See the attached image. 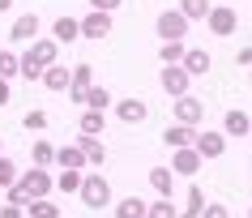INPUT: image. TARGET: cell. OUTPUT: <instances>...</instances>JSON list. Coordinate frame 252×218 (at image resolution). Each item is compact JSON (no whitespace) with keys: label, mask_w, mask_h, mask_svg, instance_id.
Segmentation results:
<instances>
[{"label":"cell","mask_w":252,"mask_h":218,"mask_svg":"<svg viewBox=\"0 0 252 218\" xmlns=\"http://www.w3.org/2000/svg\"><path fill=\"white\" fill-rule=\"evenodd\" d=\"M52 64H60V43L39 34V39L22 52V77H26V82H43V73Z\"/></svg>","instance_id":"6da1fadb"},{"label":"cell","mask_w":252,"mask_h":218,"mask_svg":"<svg viewBox=\"0 0 252 218\" xmlns=\"http://www.w3.org/2000/svg\"><path fill=\"white\" fill-rule=\"evenodd\" d=\"M77 201L86 205V210H107V205H116L111 180H107L103 171H86V176H81V192H77Z\"/></svg>","instance_id":"7a4b0ae2"},{"label":"cell","mask_w":252,"mask_h":218,"mask_svg":"<svg viewBox=\"0 0 252 218\" xmlns=\"http://www.w3.org/2000/svg\"><path fill=\"white\" fill-rule=\"evenodd\" d=\"M17 184L26 188L30 201H47V197L56 192V176L47 171V167H26V171L17 176Z\"/></svg>","instance_id":"3957f363"},{"label":"cell","mask_w":252,"mask_h":218,"mask_svg":"<svg viewBox=\"0 0 252 218\" xmlns=\"http://www.w3.org/2000/svg\"><path fill=\"white\" fill-rule=\"evenodd\" d=\"M205 30H210L214 39H231V34L239 30V13L231 9V4H214L210 17H205Z\"/></svg>","instance_id":"277c9868"},{"label":"cell","mask_w":252,"mask_h":218,"mask_svg":"<svg viewBox=\"0 0 252 218\" xmlns=\"http://www.w3.org/2000/svg\"><path fill=\"white\" fill-rule=\"evenodd\" d=\"M154 30H158V39H162V43H184V34H188V17L180 13V9H162L158 22H154Z\"/></svg>","instance_id":"5b68a950"},{"label":"cell","mask_w":252,"mask_h":218,"mask_svg":"<svg viewBox=\"0 0 252 218\" xmlns=\"http://www.w3.org/2000/svg\"><path fill=\"white\" fill-rule=\"evenodd\" d=\"M158 86L167 90V98L175 103V98H184V94H188L192 77L184 73V64H162V68H158Z\"/></svg>","instance_id":"8992f818"},{"label":"cell","mask_w":252,"mask_h":218,"mask_svg":"<svg viewBox=\"0 0 252 218\" xmlns=\"http://www.w3.org/2000/svg\"><path fill=\"white\" fill-rule=\"evenodd\" d=\"M171 111H175V124H188V128H197V124L205 120V103H201L197 94L175 98V103H171Z\"/></svg>","instance_id":"52a82bcc"},{"label":"cell","mask_w":252,"mask_h":218,"mask_svg":"<svg viewBox=\"0 0 252 218\" xmlns=\"http://www.w3.org/2000/svg\"><path fill=\"white\" fill-rule=\"evenodd\" d=\"M90 86H94V64L90 60H77L73 64V82H68V103H86Z\"/></svg>","instance_id":"ba28073f"},{"label":"cell","mask_w":252,"mask_h":218,"mask_svg":"<svg viewBox=\"0 0 252 218\" xmlns=\"http://www.w3.org/2000/svg\"><path fill=\"white\" fill-rule=\"evenodd\" d=\"M192 150H197L201 158H222V154H226V137L222 133H210V128H197Z\"/></svg>","instance_id":"9c48e42d"},{"label":"cell","mask_w":252,"mask_h":218,"mask_svg":"<svg viewBox=\"0 0 252 218\" xmlns=\"http://www.w3.org/2000/svg\"><path fill=\"white\" fill-rule=\"evenodd\" d=\"M39 30H43L39 13H17V17H13V30H9V39H13V43H26V47H30V43L39 39Z\"/></svg>","instance_id":"30bf717a"},{"label":"cell","mask_w":252,"mask_h":218,"mask_svg":"<svg viewBox=\"0 0 252 218\" xmlns=\"http://www.w3.org/2000/svg\"><path fill=\"white\" fill-rule=\"evenodd\" d=\"M81 22V39H94V43H103L107 34H111V13H86V17H77Z\"/></svg>","instance_id":"8fae6325"},{"label":"cell","mask_w":252,"mask_h":218,"mask_svg":"<svg viewBox=\"0 0 252 218\" xmlns=\"http://www.w3.org/2000/svg\"><path fill=\"white\" fill-rule=\"evenodd\" d=\"M201 167H205V158H201L192 146H188V150H171V176H197Z\"/></svg>","instance_id":"7c38bea8"},{"label":"cell","mask_w":252,"mask_h":218,"mask_svg":"<svg viewBox=\"0 0 252 218\" xmlns=\"http://www.w3.org/2000/svg\"><path fill=\"white\" fill-rule=\"evenodd\" d=\"M116 116H120V124H146L150 103H146V98H120V103H116Z\"/></svg>","instance_id":"4fadbf2b"},{"label":"cell","mask_w":252,"mask_h":218,"mask_svg":"<svg viewBox=\"0 0 252 218\" xmlns=\"http://www.w3.org/2000/svg\"><path fill=\"white\" fill-rule=\"evenodd\" d=\"M77 150L86 154V167H103V163H107L103 137H86V133H77Z\"/></svg>","instance_id":"5bb4252c"},{"label":"cell","mask_w":252,"mask_h":218,"mask_svg":"<svg viewBox=\"0 0 252 218\" xmlns=\"http://www.w3.org/2000/svg\"><path fill=\"white\" fill-rule=\"evenodd\" d=\"M248 133H252V116L239 111V107H231L222 116V137H248Z\"/></svg>","instance_id":"9a60e30c"},{"label":"cell","mask_w":252,"mask_h":218,"mask_svg":"<svg viewBox=\"0 0 252 218\" xmlns=\"http://www.w3.org/2000/svg\"><path fill=\"white\" fill-rule=\"evenodd\" d=\"M52 39L56 43H77L81 39V22H77V17H68V13H60L52 22Z\"/></svg>","instance_id":"2e32d148"},{"label":"cell","mask_w":252,"mask_h":218,"mask_svg":"<svg viewBox=\"0 0 252 218\" xmlns=\"http://www.w3.org/2000/svg\"><path fill=\"white\" fill-rule=\"evenodd\" d=\"M192 137H197V128H188V124H167L162 146H167V150H188V146H192Z\"/></svg>","instance_id":"e0dca14e"},{"label":"cell","mask_w":252,"mask_h":218,"mask_svg":"<svg viewBox=\"0 0 252 218\" xmlns=\"http://www.w3.org/2000/svg\"><path fill=\"white\" fill-rule=\"evenodd\" d=\"M150 188L158 192V197H167V201H175V176H171V167H150Z\"/></svg>","instance_id":"ac0fdd59"},{"label":"cell","mask_w":252,"mask_h":218,"mask_svg":"<svg viewBox=\"0 0 252 218\" xmlns=\"http://www.w3.org/2000/svg\"><path fill=\"white\" fill-rule=\"evenodd\" d=\"M210 64H214V56L205 52V47H188V56H184V73L188 77H205Z\"/></svg>","instance_id":"d6986e66"},{"label":"cell","mask_w":252,"mask_h":218,"mask_svg":"<svg viewBox=\"0 0 252 218\" xmlns=\"http://www.w3.org/2000/svg\"><path fill=\"white\" fill-rule=\"evenodd\" d=\"M68 82H73V68H68V64H52L47 73H43V86H47L52 94H64Z\"/></svg>","instance_id":"ffe728a7"},{"label":"cell","mask_w":252,"mask_h":218,"mask_svg":"<svg viewBox=\"0 0 252 218\" xmlns=\"http://www.w3.org/2000/svg\"><path fill=\"white\" fill-rule=\"evenodd\" d=\"M56 167H60V171H81V167H86V154L77 150V141L56 150Z\"/></svg>","instance_id":"44dd1931"},{"label":"cell","mask_w":252,"mask_h":218,"mask_svg":"<svg viewBox=\"0 0 252 218\" xmlns=\"http://www.w3.org/2000/svg\"><path fill=\"white\" fill-rule=\"evenodd\" d=\"M111 98H116V94H111L107 86H90V90H86V103H81V107H86V111H103V116H107Z\"/></svg>","instance_id":"7402d4cb"},{"label":"cell","mask_w":252,"mask_h":218,"mask_svg":"<svg viewBox=\"0 0 252 218\" xmlns=\"http://www.w3.org/2000/svg\"><path fill=\"white\" fill-rule=\"evenodd\" d=\"M103 128H107V116H103V111H81L77 133H86V137H103Z\"/></svg>","instance_id":"603a6c76"},{"label":"cell","mask_w":252,"mask_h":218,"mask_svg":"<svg viewBox=\"0 0 252 218\" xmlns=\"http://www.w3.org/2000/svg\"><path fill=\"white\" fill-rule=\"evenodd\" d=\"M13 77H22V56L0 47V82H13Z\"/></svg>","instance_id":"cb8c5ba5"},{"label":"cell","mask_w":252,"mask_h":218,"mask_svg":"<svg viewBox=\"0 0 252 218\" xmlns=\"http://www.w3.org/2000/svg\"><path fill=\"white\" fill-rule=\"evenodd\" d=\"M201 210H205V192L192 184V188L184 192V205H180V218H201Z\"/></svg>","instance_id":"d4e9b609"},{"label":"cell","mask_w":252,"mask_h":218,"mask_svg":"<svg viewBox=\"0 0 252 218\" xmlns=\"http://www.w3.org/2000/svg\"><path fill=\"white\" fill-rule=\"evenodd\" d=\"M146 214H150V201H141V197L116 201V218H146Z\"/></svg>","instance_id":"484cf974"},{"label":"cell","mask_w":252,"mask_h":218,"mask_svg":"<svg viewBox=\"0 0 252 218\" xmlns=\"http://www.w3.org/2000/svg\"><path fill=\"white\" fill-rule=\"evenodd\" d=\"M210 0H180V13L188 17V26H192V22H205V17H210Z\"/></svg>","instance_id":"4316f807"},{"label":"cell","mask_w":252,"mask_h":218,"mask_svg":"<svg viewBox=\"0 0 252 218\" xmlns=\"http://www.w3.org/2000/svg\"><path fill=\"white\" fill-rule=\"evenodd\" d=\"M81 176H86V171H60V176H56V192L77 197V192H81Z\"/></svg>","instance_id":"83f0119b"},{"label":"cell","mask_w":252,"mask_h":218,"mask_svg":"<svg viewBox=\"0 0 252 218\" xmlns=\"http://www.w3.org/2000/svg\"><path fill=\"white\" fill-rule=\"evenodd\" d=\"M184 56H188V43H162L158 64H184Z\"/></svg>","instance_id":"f1b7e54d"},{"label":"cell","mask_w":252,"mask_h":218,"mask_svg":"<svg viewBox=\"0 0 252 218\" xmlns=\"http://www.w3.org/2000/svg\"><path fill=\"white\" fill-rule=\"evenodd\" d=\"M30 158H34V167H47V171H52V167H56V146H52V141H34Z\"/></svg>","instance_id":"f546056e"},{"label":"cell","mask_w":252,"mask_h":218,"mask_svg":"<svg viewBox=\"0 0 252 218\" xmlns=\"http://www.w3.org/2000/svg\"><path fill=\"white\" fill-rule=\"evenodd\" d=\"M17 176H22V167H17L9 154H0V188H13Z\"/></svg>","instance_id":"4dcf8cb0"},{"label":"cell","mask_w":252,"mask_h":218,"mask_svg":"<svg viewBox=\"0 0 252 218\" xmlns=\"http://www.w3.org/2000/svg\"><path fill=\"white\" fill-rule=\"evenodd\" d=\"M26 218H64L56 201H30L26 205Z\"/></svg>","instance_id":"1f68e13d"},{"label":"cell","mask_w":252,"mask_h":218,"mask_svg":"<svg viewBox=\"0 0 252 218\" xmlns=\"http://www.w3.org/2000/svg\"><path fill=\"white\" fill-rule=\"evenodd\" d=\"M146 218H180V205L167 201V197H158V201H150V214Z\"/></svg>","instance_id":"d6a6232c"},{"label":"cell","mask_w":252,"mask_h":218,"mask_svg":"<svg viewBox=\"0 0 252 218\" xmlns=\"http://www.w3.org/2000/svg\"><path fill=\"white\" fill-rule=\"evenodd\" d=\"M30 128V133H43V128H47V111H39V107H30L26 111V120H22Z\"/></svg>","instance_id":"836d02e7"},{"label":"cell","mask_w":252,"mask_h":218,"mask_svg":"<svg viewBox=\"0 0 252 218\" xmlns=\"http://www.w3.org/2000/svg\"><path fill=\"white\" fill-rule=\"evenodd\" d=\"M4 205H17V210H26V205H30L26 188H22V184H13V188H4Z\"/></svg>","instance_id":"e575fe53"},{"label":"cell","mask_w":252,"mask_h":218,"mask_svg":"<svg viewBox=\"0 0 252 218\" xmlns=\"http://www.w3.org/2000/svg\"><path fill=\"white\" fill-rule=\"evenodd\" d=\"M201 218H231V210H226L222 201H205V210H201Z\"/></svg>","instance_id":"d590c367"},{"label":"cell","mask_w":252,"mask_h":218,"mask_svg":"<svg viewBox=\"0 0 252 218\" xmlns=\"http://www.w3.org/2000/svg\"><path fill=\"white\" fill-rule=\"evenodd\" d=\"M120 4H124V0H90V9H94V13H116Z\"/></svg>","instance_id":"8d00e7d4"},{"label":"cell","mask_w":252,"mask_h":218,"mask_svg":"<svg viewBox=\"0 0 252 218\" xmlns=\"http://www.w3.org/2000/svg\"><path fill=\"white\" fill-rule=\"evenodd\" d=\"M0 218H26V210H17V205H0Z\"/></svg>","instance_id":"74e56055"},{"label":"cell","mask_w":252,"mask_h":218,"mask_svg":"<svg viewBox=\"0 0 252 218\" xmlns=\"http://www.w3.org/2000/svg\"><path fill=\"white\" fill-rule=\"evenodd\" d=\"M235 64H252V47H239V52H235Z\"/></svg>","instance_id":"f35d334b"},{"label":"cell","mask_w":252,"mask_h":218,"mask_svg":"<svg viewBox=\"0 0 252 218\" xmlns=\"http://www.w3.org/2000/svg\"><path fill=\"white\" fill-rule=\"evenodd\" d=\"M9 98H13V90H9V82H0V107H9Z\"/></svg>","instance_id":"ab89813d"},{"label":"cell","mask_w":252,"mask_h":218,"mask_svg":"<svg viewBox=\"0 0 252 218\" xmlns=\"http://www.w3.org/2000/svg\"><path fill=\"white\" fill-rule=\"evenodd\" d=\"M9 9H13V0H0V13H9Z\"/></svg>","instance_id":"60d3db41"},{"label":"cell","mask_w":252,"mask_h":218,"mask_svg":"<svg viewBox=\"0 0 252 218\" xmlns=\"http://www.w3.org/2000/svg\"><path fill=\"white\" fill-rule=\"evenodd\" d=\"M248 171H252V154H248Z\"/></svg>","instance_id":"b9f144b4"},{"label":"cell","mask_w":252,"mask_h":218,"mask_svg":"<svg viewBox=\"0 0 252 218\" xmlns=\"http://www.w3.org/2000/svg\"><path fill=\"white\" fill-rule=\"evenodd\" d=\"M0 154H4V141H0Z\"/></svg>","instance_id":"7bdbcfd3"},{"label":"cell","mask_w":252,"mask_h":218,"mask_svg":"<svg viewBox=\"0 0 252 218\" xmlns=\"http://www.w3.org/2000/svg\"><path fill=\"white\" fill-rule=\"evenodd\" d=\"M248 218H252V205H248Z\"/></svg>","instance_id":"ee69618b"}]
</instances>
